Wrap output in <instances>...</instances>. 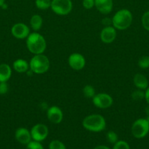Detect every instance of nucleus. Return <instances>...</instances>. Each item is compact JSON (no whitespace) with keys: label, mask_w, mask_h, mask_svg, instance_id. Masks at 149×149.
<instances>
[{"label":"nucleus","mask_w":149,"mask_h":149,"mask_svg":"<svg viewBox=\"0 0 149 149\" xmlns=\"http://www.w3.org/2000/svg\"><path fill=\"white\" fill-rule=\"evenodd\" d=\"M26 47L34 55L43 54L47 47V42L42 35L37 31L30 33L26 38Z\"/></svg>","instance_id":"1"},{"label":"nucleus","mask_w":149,"mask_h":149,"mask_svg":"<svg viewBox=\"0 0 149 149\" xmlns=\"http://www.w3.org/2000/svg\"><path fill=\"white\" fill-rule=\"evenodd\" d=\"M82 125L84 129L89 132H99L106 127V120L102 115L94 113L86 116L82 122Z\"/></svg>","instance_id":"2"},{"label":"nucleus","mask_w":149,"mask_h":149,"mask_svg":"<svg viewBox=\"0 0 149 149\" xmlns=\"http://www.w3.org/2000/svg\"><path fill=\"white\" fill-rule=\"evenodd\" d=\"M133 16L127 9H121L117 11L112 17V26L116 30L124 31L131 25Z\"/></svg>","instance_id":"3"},{"label":"nucleus","mask_w":149,"mask_h":149,"mask_svg":"<svg viewBox=\"0 0 149 149\" xmlns=\"http://www.w3.org/2000/svg\"><path fill=\"white\" fill-rule=\"evenodd\" d=\"M29 69L36 74H42L50 68V60L43 54L34 55L29 61Z\"/></svg>","instance_id":"4"},{"label":"nucleus","mask_w":149,"mask_h":149,"mask_svg":"<svg viewBox=\"0 0 149 149\" xmlns=\"http://www.w3.org/2000/svg\"><path fill=\"white\" fill-rule=\"evenodd\" d=\"M131 134L137 139L145 138L149 132V122L147 119H138L131 125Z\"/></svg>","instance_id":"5"},{"label":"nucleus","mask_w":149,"mask_h":149,"mask_svg":"<svg viewBox=\"0 0 149 149\" xmlns=\"http://www.w3.org/2000/svg\"><path fill=\"white\" fill-rule=\"evenodd\" d=\"M72 0H51V8L58 15H67L72 10Z\"/></svg>","instance_id":"6"},{"label":"nucleus","mask_w":149,"mask_h":149,"mask_svg":"<svg viewBox=\"0 0 149 149\" xmlns=\"http://www.w3.org/2000/svg\"><path fill=\"white\" fill-rule=\"evenodd\" d=\"M93 104L100 109H106L110 107L113 103V99L108 93H100L96 94L92 98Z\"/></svg>","instance_id":"7"},{"label":"nucleus","mask_w":149,"mask_h":149,"mask_svg":"<svg viewBox=\"0 0 149 149\" xmlns=\"http://www.w3.org/2000/svg\"><path fill=\"white\" fill-rule=\"evenodd\" d=\"M31 135L33 141H37V142H42L45 141L48 135V127L44 124H37L34 125L30 130Z\"/></svg>","instance_id":"8"},{"label":"nucleus","mask_w":149,"mask_h":149,"mask_svg":"<svg viewBox=\"0 0 149 149\" xmlns=\"http://www.w3.org/2000/svg\"><path fill=\"white\" fill-rule=\"evenodd\" d=\"M68 64L74 71H80L86 65V59L82 54L74 52L69 56Z\"/></svg>","instance_id":"9"},{"label":"nucleus","mask_w":149,"mask_h":149,"mask_svg":"<svg viewBox=\"0 0 149 149\" xmlns=\"http://www.w3.org/2000/svg\"><path fill=\"white\" fill-rule=\"evenodd\" d=\"M11 33L15 38L18 39H24L30 34L29 26L23 23H18L13 25L11 29Z\"/></svg>","instance_id":"10"},{"label":"nucleus","mask_w":149,"mask_h":149,"mask_svg":"<svg viewBox=\"0 0 149 149\" xmlns=\"http://www.w3.org/2000/svg\"><path fill=\"white\" fill-rule=\"evenodd\" d=\"M47 117L51 123L58 125L62 122L64 114L62 110L59 107L53 106L48 108L47 110Z\"/></svg>","instance_id":"11"},{"label":"nucleus","mask_w":149,"mask_h":149,"mask_svg":"<svg viewBox=\"0 0 149 149\" xmlns=\"http://www.w3.org/2000/svg\"><path fill=\"white\" fill-rule=\"evenodd\" d=\"M116 36V29L112 26H105L100 32V39L105 44L112 43L115 41Z\"/></svg>","instance_id":"12"},{"label":"nucleus","mask_w":149,"mask_h":149,"mask_svg":"<svg viewBox=\"0 0 149 149\" xmlns=\"http://www.w3.org/2000/svg\"><path fill=\"white\" fill-rule=\"evenodd\" d=\"M15 138L18 142L23 145H27L32 140L31 132L25 127L18 128L15 132Z\"/></svg>","instance_id":"13"},{"label":"nucleus","mask_w":149,"mask_h":149,"mask_svg":"<svg viewBox=\"0 0 149 149\" xmlns=\"http://www.w3.org/2000/svg\"><path fill=\"white\" fill-rule=\"evenodd\" d=\"M94 7L100 13L108 15L112 12L113 8L112 0H94Z\"/></svg>","instance_id":"14"},{"label":"nucleus","mask_w":149,"mask_h":149,"mask_svg":"<svg viewBox=\"0 0 149 149\" xmlns=\"http://www.w3.org/2000/svg\"><path fill=\"white\" fill-rule=\"evenodd\" d=\"M134 86L140 90H146L148 87V81L144 75L141 74H137L133 79Z\"/></svg>","instance_id":"15"},{"label":"nucleus","mask_w":149,"mask_h":149,"mask_svg":"<svg viewBox=\"0 0 149 149\" xmlns=\"http://www.w3.org/2000/svg\"><path fill=\"white\" fill-rule=\"evenodd\" d=\"M13 69L18 73H26L29 69V63L23 59H17L13 62Z\"/></svg>","instance_id":"16"},{"label":"nucleus","mask_w":149,"mask_h":149,"mask_svg":"<svg viewBox=\"0 0 149 149\" xmlns=\"http://www.w3.org/2000/svg\"><path fill=\"white\" fill-rule=\"evenodd\" d=\"M12 75V68L7 63L0 64V81L7 82Z\"/></svg>","instance_id":"17"},{"label":"nucleus","mask_w":149,"mask_h":149,"mask_svg":"<svg viewBox=\"0 0 149 149\" xmlns=\"http://www.w3.org/2000/svg\"><path fill=\"white\" fill-rule=\"evenodd\" d=\"M29 23H30L31 28L34 31H37L40 30L41 28H42L43 20H42V17L39 15L35 14L31 17Z\"/></svg>","instance_id":"18"},{"label":"nucleus","mask_w":149,"mask_h":149,"mask_svg":"<svg viewBox=\"0 0 149 149\" xmlns=\"http://www.w3.org/2000/svg\"><path fill=\"white\" fill-rule=\"evenodd\" d=\"M83 94L84 97H86V98L92 99L93 96L96 95L94 87L92 85H91V84H86L83 88Z\"/></svg>","instance_id":"19"},{"label":"nucleus","mask_w":149,"mask_h":149,"mask_svg":"<svg viewBox=\"0 0 149 149\" xmlns=\"http://www.w3.org/2000/svg\"><path fill=\"white\" fill-rule=\"evenodd\" d=\"M35 5L39 10H48L51 8V0H35Z\"/></svg>","instance_id":"20"},{"label":"nucleus","mask_w":149,"mask_h":149,"mask_svg":"<svg viewBox=\"0 0 149 149\" xmlns=\"http://www.w3.org/2000/svg\"><path fill=\"white\" fill-rule=\"evenodd\" d=\"M49 149H67L65 145L58 140H53L51 141L48 146Z\"/></svg>","instance_id":"21"},{"label":"nucleus","mask_w":149,"mask_h":149,"mask_svg":"<svg viewBox=\"0 0 149 149\" xmlns=\"http://www.w3.org/2000/svg\"><path fill=\"white\" fill-rule=\"evenodd\" d=\"M107 141L112 144H115L118 141V136L117 133L114 131H108L106 134Z\"/></svg>","instance_id":"22"},{"label":"nucleus","mask_w":149,"mask_h":149,"mask_svg":"<svg viewBox=\"0 0 149 149\" xmlns=\"http://www.w3.org/2000/svg\"><path fill=\"white\" fill-rule=\"evenodd\" d=\"M138 65L143 69L149 68V56H143L139 59Z\"/></svg>","instance_id":"23"},{"label":"nucleus","mask_w":149,"mask_h":149,"mask_svg":"<svg viewBox=\"0 0 149 149\" xmlns=\"http://www.w3.org/2000/svg\"><path fill=\"white\" fill-rule=\"evenodd\" d=\"M131 98L134 100H141L145 98V93L142 90H135L131 93Z\"/></svg>","instance_id":"24"},{"label":"nucleus","mask_w":149,"mask_h":149,"mask_svg":"<svg viewBox=\"0 0 149 149\" xmlns=\"http://www.w3.org/2000/svg\"><path fill=\"white\" fill-rule=\"evenodd\" d=\"M113 145L112 149H130L129 145L125 141H118Z\"/></svg>","instance_id":"25"},{"label":"nucleus","mask_w":149,"mask_h":149,"mask_svg":"<svg viewBox=\"0 0 149 149\" xmlns=\"http://www.w3.org/2000/svg\"><path fill=\"white\" fill-rule=\"evenodd\" d=\"M142 25L145 30L149 31V11L145 12L142 16Z\"/></svg>","instance_id":"26"},{"label":"nucleus","mask_w":149,"mask_h":149,"mask_svg":"<svg viewBox=\"0 0 149 149\" xmlns=\"http://www.w3.org/2000/svg\"><path fill=\"white\" fill-rule=\"evenodd\" d=\"M26 149H44V148L40 143L33 141L26 145Z\"/></svg>","instance_id":"27"},{"label":"nucleus","mask_w":149,"mask_h":149,"mask_svg":"<svg viewBox=\"0 0 149 149\" xmlns=\"http://www.w3.org/2000/svg\"><path fill=\"white\" fill-rule=\"evenodd\" d=\"M94 0H83V6L86 10H90L94 7Z\"/></svg>","instance_id":"28"},{"label":"nucleus","mask_w":149,"mask_h":149,"mask_svg":"<svg viewBox=\"0 0 149 149\" xmlns=\"http://www.w3.org/2000/svg\"><path fill=\"white\" fill-rule=\"evenodd\" d=\"M8 84L5 81H0V95H4L8 92Z\"/></svg>","instance_id":"29"},{"label":"nucleus","mask_w":149,"mask_h":149,"mask_svg":"<svg viewBox=\"0 0 149 149\" xmlns=\"http://www.w3.org/2000/svg\"><path fill=\"white\" fill-rule=\"evenodd\" d=\"M102 24L105 26H110L112 25V18H109V17H105L102 19Z\"/></svg>","instance_id":"30"},{"label":"nucleus","mask_w":149,"mask_h":149,"mask_svg":"<svg viewBox=\"0 0 149 149\" xmlns=\"http://www.w3.org/2000/svg\"><path fill=\"white\" fill-rule=\"evenodd\" d=\"M145 99L148 104L149 105V87H148V88L146 89L145 92Z\"/></svg>","instance_id":"31"},{"label":"nucleus","mask_w":149,"mask_h":149,"mask_svg":"<svg viewBox=\"0 0 149 149\" xmlns=\"http://www.w3.org/2000/svg\"><path fill=\"white\" fill-rule=\"evenodd\" d=\"M93 149H110V148L109 147L106 146L100 145V146H96Z\"/></svg>","instance_id":"32"},{"label":"nucleus","mask_w":149,"mask_h":149,"mask_svg":"<svg viewBox=\"0 0 149 149\" xmlns=\"http://www.w3.org/2000/svg\"><path fill=\"white\" fill-rule=\"evenodd\" d=\"M4 1H5V0H0V7H1L5 3Z\"/></svg>","instance_id":"33"},{"label":"nucleus","mask_w":149,"mask_h":149,"mask_svg":"<svg viewBox=\"0 0 149 149\" xmlns=\"http://www.w3.org/2000/svg\"><path fill=\"white\" fill-rule=\"evenodd\" d=\"M145 111H146V113H147V115H148V116H149V106H148V107H147V108H146V109H145Z\"/></svg>","instance_id":"34"},{"label":"nucleus","mask_w":149,"mask_h":149,"mask_svg":"<svg viewBox=\"0 0 149 149\" xmlns=\"http://www.w3.org/2000/svg\"><path fill=\"white\" fill-rule=\"evenodd\" d=\"M147 120H148V122H149V116H148V117H147Z\"/></svg>","instance_id":"35"}]
</instances>
